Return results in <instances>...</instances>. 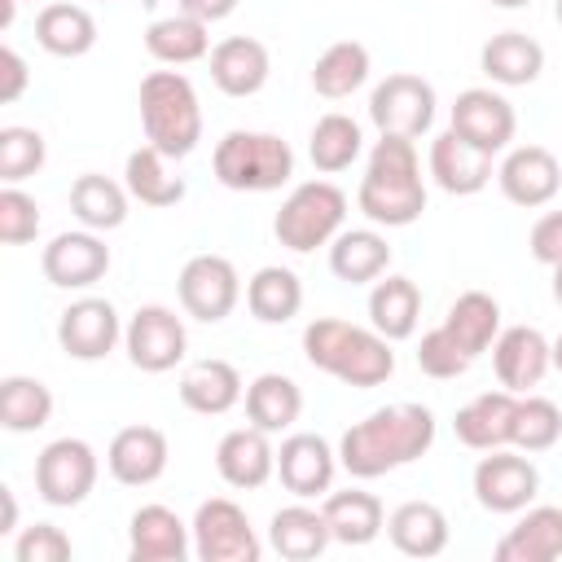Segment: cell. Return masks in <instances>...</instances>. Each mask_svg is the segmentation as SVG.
Returning a JSON list of instances; mask_svg holds the SVG:
<instances>
[{
    "label": "cell",
    "mask_w": 562,
    "mask_h": 562,
    "mask_svg": "<svg viewBox=\"0 0 562 562\" xmlns=\"http://www.w3.org/2000/svg\"><path fill=\"white\" fill-rule=\"evenodd\" d=\"M40 268L61 290H88V285H97L110 272V246L92 228H83V233H57L44 246Z\"/></svg>",
    "instance_id": "5bb4252c"
},
{
    "label": "cell",
    "mask_w": 562,
    "mask_h": 562,
    "mask_svg": "<svg viewBox=\"0 0 562 562\" xmlns=\"http://www.w3.org/2000/svg\"><path fill=\"white\" fill-rule=\"evenodd\" d=\"M443 329L457 338V347H461L470 360H479V356L496 342V334H501V303H496L492 294H483V290H465V294L448 307Z\"/></svg>",
    "instance_id": "d6a6232c"
},
{
    "label": "cell",
    "mask_w": 562,
    "mask_h": 562,
    "mask_svg": "<svg viewBox=\"0 0 562 562\" xmlns=\"http://www.w3.org/2000/svg\"><path fill=\"white\" fill-rule=\"evenodd\" d=\"M527 246H531V259H536V263L558 268V263H562V211H544V215L531 224Z\"/></svg>",
    "instance_id": "c3c4849f"
},
{
    "label": "cell",
    "mask_w": 562,
    "mask_h": 562,
    "mask_svg": "<svg viewBox=\"0 0 562 562\" xmlns=\"http://www.w3.org/2000/svg\"><path fill=\"white\" fill-rule=\"evenodd\" d=\"M48 417H53V391L40 378L13 373L0 382V426L4 430L26 435V430L48 426Z\"/></svg>",
    "instance_id": "b9f144b4"
},
{
    "label": "cell",
    "mask_w": 562,
    "mask_h": 562,
    "mask_svg": "<svg viewBox=\"0 0 562 562\" xmlns=\"http://www.w3.org/2000/svg\"><path fill=\"white\" fill-rule=\"evenodd\" d=\"M479 66H483V75H487L492 83H501V88H527V83H536L540 70H544V48H540L531 35H522V31H501V35H492V40L483 44Z\"/></svg>",
    "instance_id": "4316f807"
},
{
    "label": "cell",
    "mask_w": 562,
    "mask_h": 562,
    "mask_svg": "<svg viewBox=\"0 0 562 562\" xmlns=\"http://www.w3.org/2000/svg\"><path fill=\"white\" fill-rule=\"evenodd\" d=\"M303 356L312 369H321L356 391H369L395 373L391 338H382L378 329L338 321V316H321L303 329Z\"/></svg>",
    "instance_id": "7a4b0ae2"
},
{
    "label": "cell",
    "mask_w": 562,
    "mask_h": 562,
    "mask_svg": "<svg viewBox=\"0 0 562 562\" xmlns=\"http://www.w3.org/2000/svg\"><path fill=\"white\" fill-rule=\"evenodd\" d=\"M334 470H338V452L321 435H307V430L290 435L277 452V474H281L285 492H294L299 501L325 496L334 483Z\"/></svg>",
    "instance_id": "ac0fdd59"
},
{
    "label": "cell",
    "mask_w": 562,
    "mask_h": 562,
    "mask_svg": "<svg viewBox=\"0 0 562 562\" xmlns=\"http://www.w3.org/2000/svg\"><path fill=\"white\" fill-rule=\"evenodd\" d=\"M189 527H193V553L202 562H259V553H263L246 509L228 496L202 501Z\"/></svg>",
    "instance_id": "52a82bcc"
},
{
    "label": "cell",
    "mask_w": 562,
    "mask_h": 562,
    "mask_svg": "<svg viewBox=\"0 0 562 562\" xmlns=\"http://www.w3.org/2000/svg\"><path fill=\"white\" fill-rule=\"evenodd\" d=\"M540 492V474L527 457L518 452H505V448H492L479 465H474V496L483 509L492 514H518L536 501Z\"/></svg>",
    "instance_id": "7c38bea8"
},
{
    "label": "cell",
    "mask_w": 562,
    "mask_h": 562,
    "mask_svg": "<svg viewBox=\"0 0 562 562\" xmlns=\"http://www.w3.org/2000/svg\"><path fill=\"white\" fill-rule=\"evenodd\" d=\"M562 439V408L544 395H518V408H514V448L522 452H544Z\"/></svg>",
    "instance_id": "7bdbcfd3"
},
{
    "label": "cell",
    "mask_w": 562,
    "mask_h": 562,
    "mask_svg": "<svg viewBox=\"0 0 562 562\" xmlns=\"http://www.w3.org/2000/svg\"><path fill=\"white\" fill-rule=\"evenodd\" d=\"M430 176L443 193H457V198H470L479 189H487L492 180V154L474 149L465 136H457L452 127L439 132L430 140Z\"/></svg>",
    "instance_id": "ffe728a7"
},
{
    "label": "cell",
    "mask_w": 562,
    "mask_h": 562,
    "mask_svg": "<svg viewBox=\"0 0 562 562\" xmlns=\"http://www.w3.org/2000/svg\"><path fill=\"white\" fill-rule=\"evenodd\" d=\"M237 9V0H180V13H193L202 22H220Z\"/></svg>",
    "instance_id": "f907efd6"
},
{
    "label": "cell",
    "mask_w": 562,
    "mask_h": 562,
    "mask_svg": "<svg viewBox=\"0 0 562 562\" xmlns=\"http://www.w3.org/2000/svg\"><path fill=\"white\" fill-rule=\"evenodd\" d=\"M342 220H347V193L329 180H307L281 202L272 233L285 250L307 255V250L334 241L342 233Z\"/></svg>",
    "instance_id": "8992f818"
},
{
    "label": "cell",
    "mask_w": 562,
    "mask_h": 562,
    "mask_svg": "<svg viewBox=\"0 0 562 562\" xmlns=\"http://www.w3.org/2000/svg\"><path fill=\"white\" fill-rule=\"evenodd\" d=\"M40 233V202L31 193H22L18 184L0 189V241L4 246H22Z\"/></svg>",
    "instance_id": "f6af8a7d"
},
{
    "label": "cell",
    "mask_w": 562,
    "mask_h": 562,
    "mask_svg": "<svg viewBox=\"0 0 562 562\" xmlns=\"http://www.w3.org/2000/svg\"><path fill=\"white\" fill-rule=\"evenodd\" d=\"M487 4H496V9H522V4H531V0H487Z\"/></svg>",
    "instance_id": "11a10c76"
},
{
    "label": "cell",
    "mask_w": 562,
    "mask_h": 562,
    "mask_svg": "<svg viewBox=\"0 0 562 562\" xmlns=\"http://www.w3.org/2000/svg\"><path fill=\"white\" fill-rule=\"evenodd\" d=\"M553 18H558V22H562V0H558V4H553Z\"/></svg>",
    "instance_id": "6f0895ef"
},
{
    "label": "cell",
    "mask_w": 562,
    "mask_h": 562,
    "mask_svg": "<svg viewBox=\"0 0 562 562\" xmlns=\"http://www.w3.org/2000/svg\"><path fill=\"white\" fill-rule=\"evenodd\" d=\"M417 316H422V290H417V281L386 277V281L373 285V294H369V321H373V329L382 338H391V342L413 338L417 334Z\"/></svg>",
    "instance_id": "1f68e13d"
},
{
    "label": "cell",
    "mask_w": 562,
    "mask_h": 562,
    "mask_svg": "<svg viewBox=\"0 0 562 562\" xmlns=\"http://www.w3.org/2000/svg\"><path fill=\"white\" fill-rule=\"evenodd\" d=\"M553 369H558V373H562V334H558V338H553Z\"/></svg>",
    "instance_id": "9f6ffc18"
},
{
    "label": "cell",
    "mask_w": 562,
    "mask_h": 562,
    "mask_svg": "<svg viewBox=\"0 0 562 562\" xmlns=\"http://www.w3.org/2000/svg\"><path fill=\"white\" fill-rule=\"evenodd\" d=\"M246 307L255 321L263 325H285L290 316H299L303 307V281L290 272V268H259L250 281H246Z\"/></svg>",
    "instance_id": "d590c367"
},
{
    "label": "cell",
    "mask_w": 562,
    "mask_h": 562,
    "mask_svg": "<svg viewBox=\"0 0 562 562\" xmlns=\"http://www.w3.org/2000/svg\"><path fill=\"white\" fill-rule=\"evenodd\" d=\"M206 26H211V22H202V18H193V13L158 18V22H149V31H145V48H149V57H158V61H167V66H189V61L206 57V48H211Z\"/></svg>",
    "instance_id": "74e56055"
},
{
    "label": "cell",
    "mask_w": 562,
    "mask_h": 562,
    "mask_svg": "<svg viewBox=\"0 0 562 562\" xmlns=\"http://www.w3.org/2000/svg\"><path fill=\"white\" fill-rule=\"evenodd\" d=\"M70 211L83 228L92 233H105V228H119L127 220V184H114L110 176H97V171H83L75 184H70Z\"/></svg>",
    "instance_id": "e575fe53"
},
{
    "label": "cell",
    "mask_w": 562,
    "mask_h": 562,
    "mask_svg": "<svg viewBox=\"0 0 562 562\" xmlns=\"http://www.w3.org/2000/svg\"><path fill=\"white\" fill-rule=\"evenodd\" d=\"M496 180H501V193L514 206H527L531 211V206H544V202L558 198V189H562V162L544 145H518V149L505 154Z\"/></svg>",
    "instance_id": "e0dca14e"
},
{
    "label": "cell",
    "mask_w": 562,
    "mask_h": 562,
    "mask_svg": "<svg viewBox=\"0 0 562 562\" xmlns=\"http://www.w3.org/2000/svg\"><path fill=\"white\" fill-rule=\"evenodd\" d=\"M0 501H4V522H0V531H18V501H13V487H0Z\"/></svg>",
    "instance_id": "816d5d0a"
},
{
    "label": "cell",
    "mask_w": 562,
    "mask_h": 562,
    "mask_svg": "<svg viewBox=\"0 0 562 562\" xmlns=\"http://www.w3.org/2000/svg\"><path fill=\"white\" fill-rule=\"evenodd\" d=\"M553 299H558V303H562V263H558V268H553Z\"/></svg>",
    "instance_id": "db71d44e"
},
{
    "label": "cell",
    "mask_w": 562,
    "mask_h": 562,
    "mask_svg": "<svg viewBox=\"0 0 562 562\" xmlns=\"http://www.w3.org/2000/svg\"><path fill=\"white\" fill-rule=\"evenodd\" d=\"M369 119L382 136L417 140L435 123V88L422 75H386L369 97Z\"/></svg>",
    "instance_id": "9c48e42d"
},
{
    "label": "cell",
    "mask_w": 562,
    "mask_h": 562,
    "mask_svg": "<svg viewBox=\"0 0 562 562\" xmlns=\"http://www.w3.org/2000/svg\"><path fill=\"white\" fill-rule=\"evenodd\" d=\"M70 553H75L70 536L61 527H53V522H35L13 540V558L18 562H66Z\"/></svg>",
    "instance_id": "7dc6e473"
},
{
    "label": "cell",
    "mask_w": 562,
    "mask_h": 562,
    "mask_svg": "<svg viewBox=\"0 0 562 562\" xmlns=\"http://www.w3.org/2000/svg\"><path fill=\"white\" fill-rule=\"evenodd\" d=\"M176 290H180V307L193 321L220 325L237 307V299H241V277H237V268L224 255H193L180 268Z\"/></svg>",
    "instance_id": "8fae6325"
},
{
    "label": "cell",
    "mask_w": 562,
    "mask_h": 562,
    "mask_svg": "<svg viewBox=\"0 0 562 562\" xmlns=\"http://www.w3.org/2000/svg\"><path fill=\"white\" fill-rule=\"evenodd\" d=\"M356 202L373 224H386V228H404L422 220L426 184H422V162L408 136H382L373 145Z\"/></svg>",
    "instance_id": "3957f363"
},
{
    "label": "cell",
    "mask_w": 562,
    "mask_h": 562,
    "mask_svg": "<svg viewBox=\"0 0 562 562\" xmlns=\"http://www.w3.org/2000/svg\"><path fill=\"white\" fill-rule=\"evenodd\" d=\"M123 347H127V360L140 373H167L184 360L189 334H184V321L171 307L145 303V307L132 312V321L123 329Z\"/></svg>",
    "instance_id": "30bf717a"
},
{
    "label": "cell",
    "mask_w": 562,
    "mask_h": 562,
    "mask_svg": "<svg viewBox=\"0 0 562 562\" xmlns=\"http://www.w3.org/2000/svg\"><path fill=\"white\" fill-rule=\"evenodd\" d=\"M241 400V373L228 360H193L180 373V404L202 413V417H220Z\"/></svg>",
    "instance_id": "f1b7e54d"
},
{
    "label": "cell",
    "mask_w": 562,
    "mask_h": 562,
    "mask_svg": "<svg viewBox=\"0 0 562 562\" xmlns=\"http://www.w3.org/2000/svg\"><path fill=\"white\" fill-rule=\"evenodd\" d=\"M299 413H303V391H299L294 378H285V373H259L246 386V417H250V426H259L268 435L294 426Z\"/></svg>",
    "instance_id": "836d02e7"
},
{
    "label": "cell",
    "mask_w": 562,
    "mask_h": 562,
    "mask_svg": "<svg viewBox=\"0 0 562 562\" xmlns=\"http://www.w3.org/2000/svg\"><path fill=\"white\" fill-rule=\"evenodd\" d=\"M215 470H220V479L228 487H241V492L263 487L272 479V470H277V452L268 443V430H259V426L228 430L220 439V448H215Z\"/></svg>",
    "instance_id": "44dd1931"
},
{
    "label": "cell",
    "mask_w": 562,
    "mask_h": 562,
    "mask_svg": "<svg viewBox=\"0 0 562 562\" xmlns=\"http://www.w3.org/2000/svg\"><path fill=\"white\" fill-rule=\"evenodd\" d=\"M97 474H101V465H97L92 443L70 439V435H66V439H53V443L35 457V492H40L48 505H57V509L83 505L88 492L97 487Z\"/></svg>",
    "instance_id": "ba28073f"
},
{
    "label": "cell",
    "mask_w": 562,
    "mask_h": 562,
    "mask_svg": "<svg viewBox=\"0 0 562 562\" xmlns=\"http://www.w3.org/2000/svg\"><path fill=\"white\" fill-rule=\"evenodd\" d=\"M553 558H562V505L527 509L496 540V562H553Z\"/></svg>",
    "instance_id": "d4e9b609"
},
{
    "label": "cell",
    "mask_w": 562,
    "mask_h": 562,
    "mask_svg": "<svg viewBox=\"0 0 562 562\" xmlns=\"http://www.w3.org/2000/svg\"><path fill=\"white\" fill-rule=\"evenodd\" d=\"M35 40L44 53L53 57H83L92 44H97V22L83 4H66V0H53L40 9L35 18Z\"/></svg>",
    "instance_id": "f546056e"
},
{
    "label": "cell",
    "mask_w": 562,
    "mask_h": 562,
    "mask_svg": "<svg viewBox=\"0 0 562 562\" xmlns=\"http://www.w3.org/2000/svg\"><path fill=\"white\" fill-rule=\"evenodd\" d=\"M492 364H496V378L505 391L514 395H527L531 386H540V378L549 373L553 364V342L531 329V325H509L496 334L492 342Z\"/></svg>",
    "instance_id": "9a60e30c"
},
{
    "label": "cell",
    "mask_w": 562,
    "mask_h": 562,
    "mask_svg": "<svg viewBox=\"0 0 562 562\" xmlns=\"http://www.w3.org/2000/svg\"><path fill=\"white\" fill-rule=\"evenodd\" d=\"M321 509H325V522L338 544H369L382 531V501L373 492H360V487L329 492Z\"/></svg>",
    "instance_id": "8d00e7d4"
},
{
    "label": "cell",
    "mask_w": 562,
    "mask_h": 562,
    "mask_svg": "<svg viewBox=\"0 0 562 562\" xmlns=\"http://www.w3.org/2000/svg\"><path fill=\"white\" fill-rule=\"evenodd\" d=\"M167 435L158 426H123L114 439H110V452H105V465L110 474L123 483V487H149L162 479L167 470Z\"/></svg>",
    "instance_id": "d6986e66"
},
{
    "label": "cell",
    "mask_w": 562,
    "mask_h": 562,
    "mask_svg": "<svg viewBox=\"0 0 562 562\" xmlns=\"http://www.w3.org/2000/svg\"><path fill=\"white\" fill-rule=\"evenodd\" d=\"M26 61H22V53L18 48H0V101L9 105V101H18L22 92H26Z\"/></svg>",
    "instance_id": "681fc988"
},
{
    "label": "cell",
    "mask_w": 562,
    "mask_h": 562,
    "mask_svg": "<svg viewBox=\"0 0 562 562\" xmlns=\"http://www.w3.org/2000/svg\"><path fill=\"white\" fill-rule=\"evenodd\" d=\"M127 193L145 206H176L184 198V180L167 171V154H158L154 145H140L127 154Z\"/></svg>",
    "instance_id": "60d3db41"
},
{
    "label": "cell",
    "mask_w": 562,
    "mask_h": 562,
    "mask_svg": "<svg viewBox=\"0 0 562 562\" xmlns=\"http://www.w3.org/2000/svg\"><path fill=\"white\" fill-rule=\"evenodd\" d=\"M145 140L167 158H189L202 140V105L180 70H149L140 79Z\"/></svg>",
    "instance_id": "277c9868"
},
{
    "label": "cell",
    "mask_w": 562,
    "mask_h": 562,
    "mask_svg": "<svg viewBox=\"0 0 562 562\" xmlns=\"http://www.w3.org/2000/svg\"><path fill=\"white\" fill-rule=\"evenodd\" d=\"M417 369L443 382V378H461V373L470 369V356H465V351L457 347V338L439 325V329L422 334V342H417Z\"/></svg>",
    "instance_id": "bcb514c9"
},
{
    "label": "cell",
    "mask_w": 562,
    "mask_h": 562,
    "mask_svg": "<svg viewBox=\"0 0 562 562\" xmlns=\"http://www.w3.org/2000/svg\"><path fill=\"white\" fill-rule=\"evenodd\" d=\"M268 48L250 35H228L211 48V79L224 97H255L268 83Z\"/></svg>",
    "instance_id": "7402d4cb"
},
{
    "label": "cell",
    "mask_w": 562,
    "mask_h": 562,
    "mask_svg": "<svg viewBox=\"0 0 562 562\" xmlns=\"http://www.w3.org/2000/svg\"><path fill=\"white\" fill-rule=\"evenodd\" d=\"M430 443H435V413L426 404H386L338 439V465L351 479H378L417 461Z\"/></svg>",
    "instance_id": "6da1fadb"
},
{
    "label": "cell",
    "mask_w": 562,
    "mask_h": 562,
    "mask_svg": "<svg viewBox=\"0 0 562 562\" xmlns=\"http://www.w3.org/2000/svg\"><path fill=\"white\" fill-rule=\"evenodd\" d=\"M386 263H391V246L373 228H347L329 241V272L338 281H351V285L378 281L386 272Z\"/></svg>",
    "instance_id": "4dcf8cb0"
},
{
    "label": "cell",
    "mask_w": 562,
    "mask_h": 562,
    "mask_svg": "<svg viewBox=\"0 0 562 562\" xmlns=\"http://www.w3.org/2000/svg\"><path fill=\"white\" fill-rule=\"evenodd\" d=\"M364 149V136H360V123L351 114H325L316 119L312 136H307V154H312V167L334 176V171H347Z\"/></svg>",
    "instance_id": "ab89813d"
},
{
    "label": "cell",
    "mask_w": 562,
    "mask_h": 562,
    "mask_svg": "<svg viewBox=\"0 0 562 562\" xmlns=\"http://www.w3.org/2000/svg\"><path fill=\"white\" fill-rule=\"evenodd\" d=\"M329 540H334V531L325 522V509H312V505H285L268 522V544L285 562H312L329 549Z\"/></svg>",
    "instance_id": "83f0119b"
},
{
    "label": "cell",
    "mask_w": 562,
    "mask_h": 562,
    "mask_svg": "<svg viewBox=\"0 0 562 562\" xmlns=\"http://www.w3.org/2000/svg\"><path fill=\"white\" fill-rule=\"evenodd\" d=\"M386 536L404 558H439L448 549V514L430 501H404L391 509Z\"/></svg>",
    "instance_id": "484cf974"
},
{
    "label": "cell",
    "mask_w": 562,
    "mask_h": 562,
    "mask_svg": "<svg viewBox=\"0 0 562 562\" xmlns=\"http://www.w3.org/2000/svg\"><path fill=\"white\" fill-rule=\"evenodd\" d=\"M452 132L465 136L483 154H501L514 140V132H518V114H514V105L501 92L465 88L457 97V105H452Z\"/></svg>",
    "instance_id": "4fadbf2b"
},
{
    "label": "cell",
    "mask_w": 562,
    "mask_h": 562,
    "mask_svg": "<svg viewBox=\"0 0 562 562\" xmlns=\"http://www.w3.org/2000/svg\"><path fill=\"white\" fill-rule=\"evenodd\" d=\"M189 531L176 509L167 505H140L127 522V549L132 562H180L189 553Z\"/></svg>",
    "instance_id": "cb8c5ba5"
},
{
    "label": "cell",
    "mask_w": 562,
    "mask_h": 562,
    "mask_svg": "<svg viewBox=\"0 0 562 562\" xmlns=\"http://www.w3.org/2000/svg\"><path fill=\"white\" fill-rule=\"evenodd\" d=\"M119 338H123V325L110 299H79L57 321V342L70 360H101L114 351Z\"/></svg>",
    "instance_id": "2e32d148"
},
{
    "label": "cell",
    "mask_w": 562,
    "mask_h": 562,
    "mask_svg": "<svg viewBox=\"0 0 562 562\" xmlns=\"http://www.w3.org/2000/svg\"><path fill=\"white\" fill-rule=\"evenodd\" d=\"M364 79H369V48H364L360 40H338V44H329V48L316 57V66H312V88H316L321 97H329V101L351 97Z\"/></svg>",
    "instance_id": "f35d334b"
},
{
    "label": "cell",
    "mask_w": 562,
    "mask_h": 562,
    "mask_svg": "<svg viewBox=\"0 0 562 562\" xmlns=\"http://www.w3.org/2000/svg\"><path fill=\"white\" fill-rule=\"evenodd\" d=\"M215 180L233 193H272L294 176V154L272 132H228L215 145Z\"/></svg>",
    "instance_id": "5b68a950"
},
{
    "label": "cell",
    "mask_w": 562,
    "mask_h": 562,
    "mask_svg": "<svg viewBox=\"0 0 562 562\" xmlns=\"http://www.w3.org/2000/svg\"><path fill=\"white\" fill-rule=\"evenodd\" d=\"M514 408H518V395L514 391H483L474 395L465 408H457V439L474 452H492V448H505L514 439Z\"/></svg>",
    "instance_id": "603a6c76"
},
{
    "label": "cell",
    "mask_w": 562,
    "mask_h": 562,
    "mask_svg": "<svg viewBox=\"0 0 562 562\" xmlns=\"http://www.w3.org/2000/svg\"><path fill=\"white\" fill-rule=\"evenodd\" d=\"M13 9L18 0H0V26H13Z\"/></svg>",
    "instance_id": "f5cc1de1"
},
{
    "label": "cell",
    "mask_w": 562,
    "mask_h": 562,
    "mask_svg": "<svg viewBox=\"0 0 562 562\" xmlns=\"http://www.w3.org/2000/svg\"><path fill=\"white\" fill-rule=\"evenodd\" d=\"M44 136L35 127H0V180L18 184L44 167Z\"/></svg>",
    "instance_id": "ee69618b"
}]
</instances>
